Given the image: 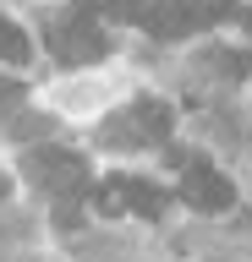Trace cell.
Here are the masks:
<instances>
[{
	"mask_svg": "<svg viewBox=\"0 0 252 262\" xmlns=\"http://www.w3.org/2000/svg\"><path fill=\"white\" fill-rule=\"evenodd\" d=\"M236 6H219V0H143V16L137 28H148L153 38H192L208 22H230Z\"/></svg>",
	"mask_w": 252,
	"mask_h": 262,
	"instance_id": "1",
	"label": "cell"
},
{
	"mask_svg": "<svg viewBox=\"0 0 252 262\" xmlns=\"http://www.w3.org/2000/svg\"><path fill=\"white\" fill-rule=\"evenodd\" d=\"M44 44H50V55L61 66H93V60H104V49H110V38H104V28L93 22L88 11H61V16H50L44 22Z\"/></svg>",
	"mask_w": 252,
	"mask_h": 262,
	"instance_id": "2",
	"label": "cell"
},
{
	"mask_svg": "<svg viewBox=\"0 0 252 262\" xmlns=\"http://www.w3.org/2000/svg\"><path fill=\"white\" fill-rule=\"evenodd\" d=\"M22 169H28L33 186H44L61 208H77V196L88 191V159L71 153V147H33V153L22 159Z\"/></svg>",
	"mask_w": 252,
	"mask_h": 262,
	"instance_id": "3",
	"label": "cell"
},
{
	"mask_svg": "<svg viewBox=\"0 0 252 262\" xmlns=\"http://www.w3.org/2000/svg\"><path fill=\"white\" fill-rule=\"evenodd\" d=\"M165 137H170V104H159V98H137L99 126L104 147H159Z\"/></svg>",
	"mask_w": 252,
	"mask_h": 262,
	"instance_id": "4",
	"label": "cell"
},
{
	"mask_svg": "<svg viewBox=\"0 0 252 262\" xmlns=\"http://www.w3.org/2000/svg\"><path fill=\"white\" fill-rule=\"evenodd\" d=\"M93 208L99 213H143V219H159L170 208V196L159 186H148L143 175H115L93 191Z\"/></svg>",
	"mask_w": 252,
	"mask_h": 262,
	"instance_id": "5",
	"label": "cell"
},
{
	"mask_svg": "<svg viewBox=\"0 0 252 262\" xmlns=\"http://www.w3.org/2000/svg\"><path fill=\"white\" fill-rule=\"evenodd\" d=\"M181 202L186 208H203V213H225V208H236V186L219 175L214 164L192 159L186 175H181Z\"/></svg>",
	"mask_w": 252,
	"mask_h": 262,
	"instance_id": "6",
	"label": "cell"
},
{
	"mask_svg": "<svg viewBox=\"0 0 252 262\" xmlns=\"http://www.w3.org/2000/svg\"><path fill=\"white\" fill-rule=\"evenodd\" d=\"M28 55H33V44H28V33H22L17 22H6V16H0V60L22 66V60H28Z\"/></svg>",
	"mask_w": 252,
	"mask_h": 262,
	"instance_id": "7",
	"label": "cell"
},
{
	"mask_svg": "<svg viewBox=\"0 0 252 262\" xmlns=\"http://www.w3.org/2000/svg\"><path fill=\"white\" fill-rule=\"evenodd\" d=\"M104 16H115V22H137V16H143V0H104Z\"/></svg>",
	"mask_w": 252,
	"mask_h": 262,
	"instance_id": "8",
	"label": "cell"
},
{
	"mask_svg": "<svg viewBox=\"0 0 252 262\" xmlns=\"http://www.w3.org/2000/svg\"><path fill=\"white\" fill-rule=\"evenodd\" d=\"M44 126H50V120H38V115H28V120H11V137H17V142H28V137H38Z\"/></svg>",
	"mask_w": 252,
	"mask_h": 262,
	"instance_id": "9",
	"label": "cell"
},
{
	"mask_svg": "<svg viewBox=\"0 0 252 262\" xmlns=\"http://www.w3.org/2000/svg\"><path fill=\"white\" fill-rule=\"evenodd\" d=\"M17 104H22V88L11 77H0V110H17Z\"/></svg>",
	"mask_w": 252,
	"mask_h": 262,
	"instance_id": "10",
	"label": "cell"
},
{
	"mask_svg": "<svg viewBox=\"0 0 252 262\" xmlns=\"http://www.w3.org/2000/svg\"><path fill=\"white\" fill-rule=\"evenodd\" d=\"M6 196H11V175H6V169H0V202H6Z\"/></svg>",
	"mask_w": 252,
	"mask_h": 262,
	"instance_id": "11",
	"label": "cell"
},
{
	"mask_svg": "<svg viewBox=\"0 0 252 262\" xmlns=\"http://www.w3.org/2000/svg\"><path fill=\"white\" fill-rule=\"evenodd\" d=\"M236 22H241V28H252V11H236Z\"/></svg>",
	"mask_w": 252,
	"mask_h": 262,
	"instance_id": "12",
	"label": "cell"
}]
</instances>
